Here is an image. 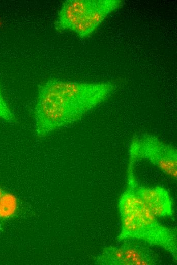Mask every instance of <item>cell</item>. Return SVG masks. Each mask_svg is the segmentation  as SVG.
I'll return each instance as SVG.
<instances>
[{
  "mask_svg": "<svg viewBox=\"0 0 177 265\" xmlns=\"http://www.w3.org/2000/svg\"><path fill=\"white\" fill-rule=\"evenodd\" d=\"M115 85L50 79L39 87L34 108V131L39 138L73 124L107 99Z\"/></svg>",
  "mask_w": 177,
  "mask_h": 265,
  "instance_id": "6da1fadb",
  "label": "cell"
},
{
  "mask_svg": "<svg viewBox=\"0 0 177 265\" xmlns=\"http://www.w3.org/2000/svg\"><path fill=\"white\" fill-rule=\"evenodd\" d=\"M118 208L121 223L116 238L119 242L135 240L161 247L176 262V229L160 223L127 183L120 197Z\"/></svg>",
  "mask_w": 177,
  "mask_h": 265,
  "instance_id": "7a4b0ae2",
  "label": "cell"
},
{
  "mask_svg": "<svg viewBox=\"0 0 177 265\" xmlns=\"http://www.w3.org/2000/svg\"><path fill=\"white\" fill-rule=\"evenodd\" d=\"M141 160H146L166 175L176 180V149L158 137L144 134L132 140L129 148L128 165L134 166L137 161Z\"/></svg>",
  "mask_w": 177,
  "mask_h": 265,
  "instance_id": "3957f363",
  "label": "cell"
},
{
  "mask_svg": "<svg viewBox=\"0 0 177 265\" xmlns=\"http://www.w3.org/2000/svg\"><path fill=\"white\" fill-rule=\"evenodd\" d=\"M119 246L103 248L94 259L99 265H156L160 263L158 255L143 242L127 240Z\"/></svg>",
  "mask_w": 177,
  "mask_h": 265,
  "instance_id": "277c9868",
  "label": "cell"
},
{
  "mask_svg": "<svg viewBox=\"0 0 177 265\" xmlns=\"http://www.w3.org/2000/svg\"><path fill=\"white\" fill-rule=\"evenodd\" d=\"M134 167L128 165L127 183L156 217L165 218L173 215V201L168 191L161 186L146 187L138 182L134 173Z\"/></svg>",
  "mask_w": 177,
  "mask_h": 265,
  "instance_id": "5b68a950",
  "label": "cell"
},
{
  "mask_svg": "<svg viewBox=\"0 0 177 265\" xmlns=\"http://www.w3.org/2000/svg\"><path fill=\"white\" fill-rule=\"evenodd\" d=\"M123 4V2L120 0H98L72 31L81 39L89 37L108 15L120 8Z\"/></svg>",
  "mask_w": 177,
  "mask_h": 265,
  "instance_id": "8992f818",
  "label": "cell"
},
{
  "mask_svg": "<svg viewBox=\"0 0 177 265\" xmlns=\"http://www.w3.org/2000/svg\"><path fill=\"white\" fill-rule=\"evenodd\" d=\"M98 0H67L63 3L54 22L58 31H71Z\"/></svg>",
  "mask_w": 177,
  "mask_h": 265,
  "instance_id": "52a82bcc",
  "label": "cell"
},
{
  "mask_svg": "<svg viewBox=\"0 0 177 265\" xmlns=\"http://www.w3.org/2000/svg\"><path fill=\"white\" fill-rule=\"evenodd\" d=\"M18 209V200L12 193L4 192L0 198V220L13 217Z\"/></svg>",
  "mask_w": 177,
  "mask_h": 265,
  "instance_id": "ba28073f",
  "label": "cell"
},
{
  "mask_svg": "<svg viewBox=\"0 0 177 265\" xmlns=\"http://www.w3.org/2000/svg\"><path fill=\"white\" fill-rule=\"evenodd\" d=\"M0 118L3 120L13 123L15 116L4 98L0 87Z\"/></svg>",
  "mask_w": 177,
  "mask_h": 265,
  "instance_id": "9c48e42d",
  "label": "cell"
},
{
  "mask_svg": "<svg viewBox=\"0 0 177 265\" xmlns=\"http://www.w3.org/2000/svg\"><path fill=\"white\" fill-rule=\"evenodd\" d=\"M5 191H4L1 188H0V198L2 196V195H3V194L4 193Z\"/></svg>",
  "mask_w": 177,
  "mask_h": 265,
  "instance_id": "30bf717a",
  "label": "cell"
}]
</instances>
